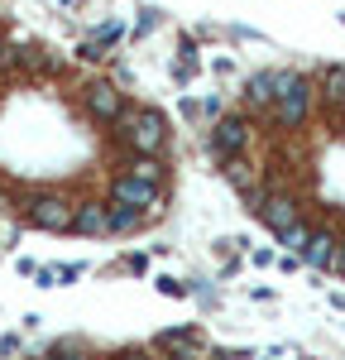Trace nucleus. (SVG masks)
Listing matches in <instances>:
<instances>
[{
  "instance_id": "f257e3e1",
  "label": "nucleus",
  "mask_w": 345,
  "mask_h": 360,
  "mask_svg": "<svg viewBox=\"0 0 345 360\" xmlns=\"http://www.w3.org/2000/svg\"><path fill=\"white\" fill-rule=\"evenodd\" d=\"M115 135L130 144V154H163V144H168V120L158 111H149V106H125V115L115 120Z\"/></svg>"
},
{
  "instance_id": "f03ea898",
  "label": "nucleus",
  "mask_w": 345,
  "mask_h": 360,
  "mask_svg": "<svg viewBox=\"0 0 345 360\" xmlns=\"http://www.w3.org/2000/svg\"><path fill=\"white\" fill-rule=\"evenodd\" d=\"M278 130H302L312 115V82L302 72H278V101L269 106Z\"/></svg>"
},
{
  "instance_id": "7ed1b4c3",
  "label": "nucleus",
  "mask_w": 345,
  "mask_h": 360,
  "mask_svg": "<svg viewBox=\"0 0 345 360\" xmlns=\"http://www.w3.org/2000/svg\"><path fill=\"white\" fill-rule=\"evenodd\" d=\"M72 217H77V202L62 193H43L34 202H25V221L34 231H72Z\"/></svg>"
},
{
  "instance_id": "20e7f679",
  "label": "nucleus",
  "mask_w": 345,
  "mask_h": 360,
  "mask_svg": "<svg viewBox=\"0 0 345 360\" xmlns=\"http://www.w3.org/2000/svg\"><path fill=\"white\" fill-rule=\"evenodd\" d=\"M211 159L216 164H230V159H240L245 149H250V120L245 115H221L216 125H211Z\"/></svg>"
},
{
  "instance_id": "39448f33",
  "label": "nucleus",
  "mask_w": 345,
  "mask_h": 360,
  "mask_svg": "<svg viewBox=\"0 0 345 360\" xmlns=\"http://www.w3.org/2000/svg\"><path fill=\"white\" fill-rule=\"evenodd\" d=\"M82 106H86V115L96 120V125H115L120 115H125V91L115 82H86L82 86Z\"/></svg>"
},
{
  "instance_id": "423d86ee",
  "label": "nucleus",
  "mask_w": 345,
  "mask_h": 360,
  "mask_svg": "<svg viewBox=\"0 0 345 360\" xmlns=\"http://www.w3.org/2000/svg\"><path fill=\"white\" fill-rule=\"evenodd\" d=\"M111 202L120 207H140V212H158L163 207V188H154V183H140V178H130V173H115L111 178Z\"/></svg>"
},
{
  "instance_id": "0eeeda50",
  "label": "nucleus",
  "mask_w": 345,
  "mask_h": 360,
  "mask_svg": "<svg viewBox=\"0 0 345 360\" xmlns=\"http://www.w3.org/2000/svg\"><path fill=\"white\" fill-rule=\"evenodd\" d=\"M255 212H259V221L269 226L273 236L302 221V207H297V197H292V193H264V202H259Z\"/></svg>"
},
{
  "instance_id": "6e6552de",
  "label": "nucleus",
  "mask_w": 345,
  "mask_h": 360,
  "mask_svg": "<svg viewBox=\"0 0 345 360\" xmlns=\"http://www.w3.org/2000/svg\"><path fill=\"white\" fill-rule=\"evenodd\" d=\"M336 245H341V236H336L331 226H312V240L302 250V264H307L312 274H326L331 259H336Z\"/></svg>"
},
{
  "instance_id": "1a4fd4ad",
  "label": "nucleus",
  "mask_w": 345,
  "mask_h": 360,
  "mask_svg": "<svg viewBox=\"0 0 345 360\" xmlns=\"http://www.w3.org/2000/svg\"><path fill=\"white\" fill-rule=\"evenodd\" d=\"M72 231H77V236H111V202H101V197H91V202H77Z\"/></svg>"
},
{
  "instance_id": "9d476101",
  "label": "nucleus",
  "mask_w": 345,
  "mask_h": 360,
  "mask_svg": "<svg viewBox=\"0 0 345 360\" xmlns=\"http://www.w3.org/2000/svg\"><path fill=\"white\" fill-rule=\"evenodd\" d=\"M273 101H278V72H255L245 82V106L250 111H269Z\"/></svg>"
},
{
  "instance_id": "9b49d317",
  "label": "nucleus",
  "mask_w": 345,
  "mask_h": 360,
  "mask_svg": "<svg viewBox=\"0 0 345 360\" xmlns=\"http://www.w3.org/2000/svg\"><path fill=\"white\" fill-rule=\"evenodd\" d=\"M130 178H140V183H154V188H163V164L154 159V154H135L130 164H125Z\"/></svg>"
},
{
  "instance_id": "f8f14e48",
  "label": "nucleus",
  "mask_w": 345,
  "mask_h": 360,
  "mask_svg": "<svg viewBox=\"0 0 345 360\" xmlns=\"http://www.w3.org/2000/svg\"><path fill=\"white\" fill-rule=\"evenodd\" d=\"M144 217H149V212H140V207H120V202H111V236H130V231H140Z\"/></svg>"
},
{
  "instance_id": "ddd939ff",
  "label": "nucleus",
  "mask_w": 345,
  "mask_h": 360,
  "mask_svg": "<svg viewBox=\"0 0 345 360\" xmlns=\"http://www.w3.org/2000/svg\"><path fill=\"white\" fill-rule=\"evenodd\" d=\"M273 240L283 245V255H297V259H302V250H307V240H312V226L297 221V226H288V231H278Z\"/></svg>"
},
{
  "instance_id": "4468645a",
  "label": "nucleus",
  "mask_w": 345,
  "mask_h": 360,
  "mask_svg": "<svg viewBox=\"0 0 345 360\" xmlns=\"http://www.w3.org/2000/svg\"><path fill=\"white\" fill-rule=\"evenodd\" d=\"M321 96H326L331 106L345 101V63H331V68L321 72Z\"/></svg>"
},
{
  "instance_id": "2eb2a0df",
  "label": "nucleus",
  "mask_w": 345,
  "mask_h": 360,
  "mask_svg": "<svg viewBox=\"0 0 345 360\" xmlns=\"http://www.w3.org/2000/svg\"><path fill=\"white\" fill-rule=\"evenodd\" d=\"M221 168H226V178L240 188V193H255V173H250V164H245V154L230 159V164H221Z\"/></svg>"
},
{
  "instance_id": "dca6fc26",
  "label": "nucleus",
  "mask_w": 345,
  "mask_h": 360,
  "mask_svg": "<svg viewBox=\"0 0 345 360\" xmlns=\"http://www.w3.org/2000/svg\"><path fill=\"white\" fill-rule=\"evenodd\" d=\"M158 293H163V298H187V293H192V288H187V283H182V278H158Z\"/></svg>"
},
{
  "instance_id": "f3484780",
  "label": "nucleus",
  "mask_w": 345,
  "mask_h": 360,
  "mask_svg": "<svg viewBox=\"0 0 345 360\" xmlns=\"http://www.w3.org/2000/svg\"><path fill=\"white\" fill-rule=\"evenodd\" d=\"M154 25H158V10H140V25H135V34H149Z\"/></svg>"
},
{
  "instance_id": "a211bd4d",
  "label": "nucleus",
  "mask_w": 345,
  "mask_h": 360,
  "mask_svg": "<svg viewBox=\"0 0 345 360\" xmlns=\"http://www.w3.org/2000/svg\"><path fill=\"white\" fill-rule=\"evenodd\" d=\"M250 259H255L259 269H269V264H278V255H273V250H255V255H250Z\"/></svg>"
},
{
  "instance_id": "6ab92c4d",
  "label": "nucleus",
  "mask_w": 345,
  "mask_h": 360,
  "mask_svg": "<svg viewBox=\"0 0 345 360\" xmlns=\"http://www.w3.org/2000/svg\"><path fill=\"white\" fill-rule=\"evenodd\" d=\"M125 269H130V274H144V269H149V259H144V255H130V259H125Z\"/></svg>"
},
{
  "instance_id": "aec40b11",
  "label": "nucleus",
  "mask_w": 345,
  "mask_h": 360,
  "mask_svg": "<svg viewBox=\"0 0 345 360\" xmlns=\"http://www.w3.org/2000/svg\"><path fill=\"white\" fill-rule=\"evenodd\" d=\"M168 360H201V356H197V346H187V351H172Z\"/></svg>"
},
{
  "instance_id": "412c9836",
  "label": "nucleus",
  "mask_w": 345,
  "mask_h": 360,
  "mask_svg": "<svg viewBox=\"0 0 345 360\" xmlns=\"http://www.w3.org/2000/svg\"><path fill=\"white\" fill-rule=\"evenodd\" d=\"M5 53H10V49H5V39H0V63H5Z\"/></svg>"
},
{
  "instance_id": "4be33fe9",
  "label": "nucleus",
  "mask_w": 345,
  "mask_h": 360,
  "mask_svg": "<svg viewBox=\"0 0 345 360\" xmlns=\"http://www.w3.org/2000/svg\"><path fill=\"white\" fill-rule=\"evenodd\" d=\"M336 111H341V120H345V101H341V106H336Z\"/></svg>"
},
{
  "instance_id": "5701e85b",
  "label": "nucleus",
  "mask_w": 345,
  "mask_h": 360,
  "mask_svg": "<svg viewBox=\"0 0 345 360\" xmlns=\"http://www.w3.org/2000/svg\"><path fill=\"white\" fill-rule=\"evenodd\" d=\"M53 360H62V356H53ZM67 360H82V356H67Z\"/></svg>"
},
{
  "instance_id": "b1692460",
  "label": "nucleus",
  "mask_w": 345,
  "mask_h": 360,
  "mask_svg": "<svg viewBox=\"0 0 345 360\" xmlns=\"http://www.w3.org/2000/svg\"><path fill=\"white\" fill-rule=\"evenodd\" d=\"M125 360H144V356H125Z\"/></svg>"
},
{
  "instance_id": "393cba45",
  "label": "nucleus",
  "mask_w": 345,
  "mask_h": 360,
  "mask_svg": "<svg viewBox=\"0 0 345 360\" xmlns=\"http://www.w3.org/2000/svg\"><path fill=\"white\" fill-rule=\"evenodd\" d=\"M0 207H5V193H0Z\"/></svg>"
}]
</instances>
